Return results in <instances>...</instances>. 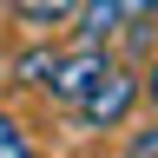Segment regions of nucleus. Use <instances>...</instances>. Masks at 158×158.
I'll list each match as a JSON object with an SVG mask.
<instances>
[{
	"label": "nucleus",
	"mask_w": 158,
	"mask_h": 158,
	"mask_svg": "<svg viewBox=\"0 0 158 158\" xmlns=\"http://www.w3.org/2000/svg\"><path fill=\"white\" fill-rule=\"evenodd\" d=\"M138 99H145V92H138V73L106 66V73H99V86L79 99V118H86V125H99V132H106V125H125V112L138 106Z\"/></svg>",
	"instance_id": "f257e3e1"
},
{
	"label": "nucleus",
	"mask_w": 158,
	"mask_h": 158,
	"mask_svg": "<svg viewBox=\"0 0 158 158\" xmlns=\"http://www.w3.org/2000/svg\"><path fill=\"white\" fill-rule=\"evenodd\" d=\"M106 66H112V59L99 53V46H86V53H73V59H59V79H53V92L79 106V99H86V92L99 86V73H106Z\"/></svg>",
	"instance_id": "f03ea898"
},
{
	"label": "nucleus",
	"mask_w": 158,
	"mask_h": 158,
	"mask_svg": "<svg viewBox=\"0 0 158 158\" xmlns=\"http://www.w3.org/2000/svg\"><path fill=\"white\" fill-rule=\"evenodd\" d=\"M59 59H66V53H53V46H33L27 59H20V86H53V79H59Z\"/></svg>",
	"instance_id": "7ed1b4c3"
},
{
	"label": "nucleus",
	"mask_w": 158,
	"mask_h": 158,
	"mask_svg": "<svg viewBox=\"0 0 158 158\" xmlns=\"http://www.w3.org/2000/svg\"><path fill=\"white\" fill-rule=\"evenodd\" d=\"M118 20H125L118 0H86V20H79V27H86V46H99L106 33H118Z\"/></svg>",
	"instance_id": "20e7f679"
},
{
	"label": "nucleus",
	"mask_w": 158,
	"mask_h": 158,
	"mask_svg": "<svg viewBox=\"0 0 158 158\" xmlns=\"http://www.w3.org/2000/svg\"><path fill=\"white\" fill-rule=\"evenodd\" d=\"M20 7V20H40V27H53V20H66L79 0H13Z\"/></svg>",
	"instance_id": "39448f33"
},
{
	"label": "nucleus",
	"mask_w": 158,
	"mask_h": 158,
	"mask_svg": "<svg viewBox=\"0 0 158 158\" xmlns=\"http://www.w3.org/2000/svg\"><path fill=\"white\" fill-rule=\"evenodd\" d=\"M0 158H33V145H27V132L13 125L7 112H0Z\"/></svg>",
	"instance_id": "423d86ee"
},
{
	"label": "nucleus",
	"mask_w": 158,
	"mask_h": 158,
	"mask_svg": "<svg viewBox=\"0 0 158 158\" xmlns=\"http://www.w3.org/2000/svg\"><path fill=\"white\" fill-rule=\"evenodd\" d=\"M125 158H158V118L132 132V145H125Z\"/></svg>",
	"instance_id": "0eeeda50"
},
{
	"label": "nucleus",
	"mask_w": 158,
	"mask_h": 158,
	"mask_svg": "<svg viewBox=\"0 0 158 158\" xmlns=\"http://www.w3.org/2000/svg\"><path fill=\"white\" fill-rule=\"evenodd\" d=\"M138 92H145V99H152V112H158V59L145 66V79H138Z\"/></svg>",
	"instance_id": "6e6552de"
},
{
	"label": "nucleus",
	"mask_w": 158,
	"mask_h": 158,
	"mask_svg": "<svg viewBox=\"0 0 158 158\" xmlns=\"http://www.w3.org/2000/svg\"><path fill=\"white\" fill-rule=\"evenodd\" d=\"M152 13H158V7H152Z\"/></svg>",
	"instance_id": "1a4fd4ad"
}]
</instances>
